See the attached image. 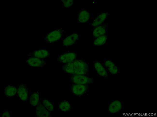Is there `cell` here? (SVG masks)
Segmentation results:
<instances>
[{
	"label": "cell",
	"instance_id": "cell-1",
	"mask_svg": "<svg viewBox=\"0 0 157 117\" xmlns=\"http://www.w3.org/2000/svg\"><path fill=\"white\" fill-rule=\"evenodd\" d=\"M62 70L68 74L87 76L89 72L88 64L82 59H76L62 67Z\"/></svg>",
	"mask_w": 157,
	"mask_h": 117
},
{
	"label": "cell",
	"instance_id": "cell-2",
	"mask_svg": "<svg viewBox=\"0 0 157 117\" xmlns=\"http://www.w3.org/2000/svg\"><path fill=\"white\" fill-rule=\"evenodd\" d=\"M68 78L72 83L80 84H88L93 83L96 80L87 76L69 74Z\"/></svg>",
	"mask_w": 157,
	"mask_h": 117
},
{
	"label": "cell",
	"instance_id": "cell-3",
	"mask_svg": "<svg viewBox=\"0 0 157 117\" xmlns=\"http://www.w3.org/2000/svg\"><path fill=\"white\" fill-rule=\"evenodd\" d=\"M65 29L60 28L47 33L44 39L46 43L52 44L60 39L63 36Z\"/></svg>",
	"mask_w": 157,
	"mask_h": 117
},
{
	"label": "cell",
	"instance_id": "cell-4",
	"mask_svg": "<svg viewBox=\"0 0 157 117\" xmlns=\"http://www.w3.org/2000/svg\"><path fill=\"white\" fill-rule=\"evenodd\" d=\"M107 71L113 75H116L119 72L117 66L111 60L106 57L102 59V64Z\"/></svg>",
	"mask_w": 157,
	"mask_h": 117
},
{
	"label": "cell",
	"instance_id": "cell-5",
	"mask_svg": "<svg viewBox=\"0 0 157 117\" xmlns=\"http://www.w3.org/2000/svg\"><path fill=\"white\" fill-rule=\"evenodd\" d=\"M77 53L68 52L61 54L57 57L56 61L60 63L66 64L76 59L78 57Z\"/></svg>",
	"mask_w": 157,
	"mask_h": 117
},
{
	"label": "cell",
	"instance_id": "cell-6",
	"mask_svg": "<svg viewBox=\"0 0 157 117\" xmlns=\"http://www.w3.org/2000/svg\"><path fill=\"white\" fill-rule=\"evenodd\" d=\"M88 84L72 83L70 86L72 93L75 96H80L86 94L89 88Z\"/></svg>",
	"mask_w": 157,
	"mask_h": 117
},
{
	"label": "cell",
	"instance_id": "cell-7",
	"mask_svg": "<svg viewBox=\"0 0 157 117\" xmlns=\"http://www.w3.org/2000/svg\"><path fill=\"white\" fill-rule=\"evenodd\" d=\"M42 98L40 95L39 102L35 107L36 115L39 117H51V112L47 110L43 105L42 102Z\"/></svg>",
	"mask_w": 157,
	"mask_h": 117
},
{
	"label": "cell",
	"instance_id": "cell-8",
	"mask_svg": "<svg viewBox=\"0 0 157 117\" xmlns=\"http://www.w3.org/2000/svg\"><path fill=\"white\" fill-rule=\"evenodd\" d=\"M25 62L28 64L33 67H44L47 64L44 59L33 57H27Z\"/></svg>",
	"mask_w": 157,
	"mask_h": 117
},
{
	"label": "cell",
	"instance_id": "cell-9",
	"mask_svg": "<svg viewBox=\"0 0 157 117\" xmlns=\"http://www.w3.org/2000/svg\"><path fill=\"white\" fill-rule=\"evenodd\" d=\"M93 64L98 74L105 79H108L110 77L102 64L96 59L93 60Z\"/></svg>",
	"mask_w": 157,
	"mask_h": 117
},
{
	"label": "cell",
	"instance_id": "cell-10",
	"mask_svg": "<svg viewBox=\"0 0 157 117\" xmlns=\"http://www.w3.org/2000/svg\"><path fill=\"white\" fill-rule=\"evenodd\" d=\"M108 24L105 22L100 25L93 28L92 29V35L94 39L106 34Z\"/></svg>",
	"mask_w": 157,
	"mask_h": 117
},
{
	"label": "cell",
	"instance_id": "cell-11",
	"mask_svg": "<svg viewBox=\"0 0 157 117\" xmlns=\"http://www.w3.org/2000/svg\"><path fill=\"white\" fill-rule=\"evenodd\" d=\"M122 108V105L121 101L117 99L113 101L109 104L107 111L109 113L115 114L121 111Z\"/></svg>",
	"mask_w": 157,
	"mask_h": 117
},
{
	"label": "cell",
	"instance_id": "cell-12",
	"mask_svg": "<svg viewBox=\"0 0 157 117\" xmlns=\"http://www.w3.org/2000/svg\"><path fill=\"white\" fill-rule=\"evenodd\" d=\"M17 93L20 99L22 101H27L28 95V88L26 85L21 83L17 87Z\"/></svg>",
	"mask_w": 157,
	"mask_h": 117
},
{
	"label": "cell",
	"instance_id": "cell-13",
	"mask_svg": "<svg viewBox=\"0 0 157 117\" xmlns=\"http://www.w3.org/2000/svg\"><path fill=\"white\" fill-rule=\"evenodd\" d=\"M50 55V53L48 50L42 49L30 53L27 55V57H33L44 59L49 57Z\"/></svg>",
	"mask_w": 157,
	"mask_h": 117
},
{
	"label": "cell",
	"instance_id": "cell-14",
	"mask_svg": "<svg viewBox=\"0 0 157 117\" xmlns=\"http://www.w3.org/2000/svg\"><path fill=\"white\" fill-rule=\"evenodd\" d=\"M90 17L89 12L85 9L82 8L78 15L77 22L81 24H85L89 20Z\"/></svg>",
	"mask_w": 157,
	"mask_h": 117
},
{
	"label": "cell",
	"instance_id": "cell-15",
	"mask_svg": "<svg viewBox=\"0 0 157 117\" xmlns=\"http://www.w3.org/2000/svg\"><path fill=\"white\" fill-rule=\"evenodd\" d=\"M79 35L76 33H72L66 37L63 42V46L68 47L75 44L78 40Z\"/></svg>",
	"mask_w": 157,
	"mask_h": 117
},
{
	"label": "cell",
	"instance_id": "cell-16",
	"mask_svg": "<svg viewBox=\"0 0 157 117\" xmlns=\"http://www.w3.org/2000/svg\"><path fill=\"white\" fill-rule=\"evenodd\" d=\"M108 15L107 12L101 13L93 20L91 23L92 27L93 28H94L103 23L108 17Z\"/></svg>",
	"mask_w": 157,
	"mask_h": 117
},
{
	"label": "cell",
	"instance_id": "cell-17",
	"mask_svg": "<svg viewBox=\"0 0 157 117\" xmlns=\"http://www.w3.org/2000/svg\"><path fill=\"white\" fill-rule=\"evenodd\" d=\"M40 96L38 90L34 91L29 98L30 105L32 106L35 107L39 102Z\"/></svg>",
	"mask_w": 157,
	"mask_h": 117
},
{
	"label": "cell",
	"instance_id": "cell-18",
	"mask_svg": "<svg viewBox=\"0 0 157 117\" xmlns=\"http://www.w3.org/2000/svg\"><path fill=\"white\" fill-rule=\"evenodd\" d=\"M17 92V87L13 85L7 86L4 89V94L7 97H13L16 95Z\"/></svg>",
	"mask_w": 157,
	"mask_h": 117
},
{
	"label": "cell",
	"instance_id": "cell-19",
	"mask_svg": "<svg viewBox=\"0 0 157 117\" xmlns=\"http://www.w3.org/2000/svg\"><path fill=\"white\" fill-rule=\"evenodd\" d=\"M58 108L63 113L69 112L71 110L70 104L67 100H62L59 103Z\"/></svg>",
	"mask_w": 157,
	"mask_h": 117
},
{
	"label": "cell",
	"instance_id": "cell-20",
	"mask_svg": "<svg viewBox=\"0 0 157 117\" xmlns=\"http://www.w3.org/2000/svg\"><path fill=\"white\" fill-rule=\"evenodd\" d=\"M108 35L106 34L95 39L93 43L94 46H100L104 45L107 40Z\"/></svg>",
	"mask_w": 157,
	"mask_h": 117
},
{
	"label": "cell",
	"instance_id": "cell-21",
	"mask_svg": "<svg viewBox=\"0 0 157 117\" xmlns=\"http://www.w3.org/2000/svg\"><path fill=\"white\" fill-rule=\"evenodd\" d=\"M42 103L45 108L50 112L53 111L54 106L51 102L48 99L42 98Z\"/></svg>",
	"mask_w": 157,
	"mask_h": 117
},
{
	"label": "cell",
	"instance_id": "cell-22",
	"mask_svg": "<svg viewBox=\"0 0 157 117\" xmlns=\"http://www.w3.org/2000/svg\"><path fill=\"white\" fill-rule=\"evenodd\" d=\"M63 5L66 7H69L72 6L73 4V0H61Z\"/></svg>",
	"mask_w": 157,
	"mask_h": 117
},
{
	"label": "cell",
	"instance_id": "cell-23",
	"mask_svg": "<svg viewBox=\"0 0 157 117\" xmlns=\"http://www.w3.org/2000/svg\"><path fill=\"white\" fill-rule=\"evenodd\" d=\"M2 117H10V115L8 109L6 108H5L3 111Z\"/></svg>",
	"mask_w": 157,
	"mask_h": 117
}]
</instances>
